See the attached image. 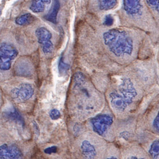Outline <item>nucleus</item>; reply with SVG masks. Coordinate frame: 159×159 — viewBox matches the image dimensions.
<instances>
[{
	"mask_svg": "<svg viewBox=\"0 0 159 159\" xmlns=\"http://www.w3.org/2000/svg\"><path fill=\"white\" fill-rule=\"evenodd\" d=\"M57 151V147L56 146H52L48 147L44 150V152L47 154H52V153H55Z\"/></svg>",
	"mask_w": 159,
	"mask_h": 159,
	"instance_id": "obj_23",
	"label": "nucleus"
},
{
	"mask_svg": "<svg viewBox=\"0 0 159 159\" xmlns=\"http://www.w3.org/2000/svg\"><path fill=\"white\" fill-rule=\"evenodd\" d=\"M149 154L153 159H159V139L152 142L148 151Z\"/></svg>",
	"mask_w": 159,
	"mask_h": 159,
	"instance_id": "obj_16",
	"label": "nucleus"
},
{
	"mask_svg": "<svg viewBox=\"0 0 159 159\" xmlns=\"http://www.w3.org/2000/svg\"><path fill=\"white\" fill-rule=\"evenodd\" d=\"M105 45L117 57L130 55L134 49L132 37L125 31L111 29L103 34Z\"/></svg>",
	"mask_w": 159,
	"mask_h": 159,
	"instance_id": "obj_2",
	"label": "nucleus"
},
{
	"mask_svg": "<svg viewBox=\"0 0 159 159\" xmlns=\"http://www.w3.org/2000/svg\"><path fill=\"white\" fill-rule=\"evenodd\" d=\"M129 159H144L143 158H139V157H135V156H132Z\"/></svg>",
	"mask_w": 159,
	"mask_h": 159,
	"instance_id": "obj_26",
	"label": "nucleus"
},
{
	"mask_svg": "<svg viewBox=\"0 0 159 159\" xmlns=\"http://www.w3.org/2000/svg\"><path fill=\"white\" fill-rule=\"evenodd\" d=\"M114 24V18L112 16L108 15L106 16L103 20V25L106 26H111Z\"/></svg>",
	"mask_w": 159,
	"mask_h": 159,
	"instance_id": "obj_21",
	"label": "nucleus"
},
{
	"mask_svg": "<svg viewBox=\"0 0 159 159\" xmlns=\"http://www.w3.org/2000/svg\"><path fill=\"white\" fill-rule=\"evenodd\" d=\"M110 102L112 107L118 111H124L128 106L121 94L117 91H112L109 94Z\"/></svg>",
	"mask_w": 159,
	"mask_h": 159,
	"instance_id": "obj_11",
	"label": "nucleus"
},
{
	"mask_svg": "<svg viewBox=\"0 0 159 159\" xmlns=\"http://www.w3.org/2000/svg\"><path fill=\"white\" fill-rule=\"evenodd\" d=\"M34 20V16L29 13H26L20 15L16 19L15 22L19 25H28L31 24Z\"/></svg>",
	"mask_w": 159,
	"mask_h": 159,
	"instance_id": "obj_15",
	"label": "nucleus"
},
{
	"mask_svg": "<svg viewBox=\"0 0 159 159\" xmlns=\"http://www.w3.org/2000/svg\"><path fill=\"white\" fill-rule=\"evenodd\" d=\"M117 4V1H99V7L101 10H108L112 9Z\"/></svg>",
	"mask_w": 159,
	"mask_h": 159,
	"instance_id": "obj_17",
	"label": "nucleus"
},
{
	"mask_svg": "<svg viewBox=\"0 0 159 159\" xmlns=\"http://www.w3.org/2000/svg\"><path fill=\"white\" fill-rule=\"evenodd\" d=\"M49 117L53 120H56L60 119L61 117V114L60 111L57 109H53L49 112Z\"/></svg>",
	"mask_w": 159,
	"mask_h": 159,
	"instance_id": "obj_19",
	"label": "nucleus"
},
{
	"mask_svg": "<svg viewBox=\"0 0 159 159\" xmlns=\"http://www.w3.org/2000/svg\"><path fill=\"white\" fill-rule=\"evenodd\" d=\"M112 116L108 114H101L90 120L92 129L100 136H103L113 123Z\"/></svg>",
	"mask_w": 159,
	"mask_h": 159,
	"instance_id": "obj_5",
	"label": "nucleus"
},
{
	"mask_svg": "<svg viewBox=\"0 0 159 159\" xmlns=\"http://www.w3.org/2000/svg\"><path fill=\"white\" fill-rule=\"evenodd\" d=\"M51 1H33L29 9L34 13H42L45 11L46 4H49Z\"/></svg>",
	"mask_w": 159,
	"mask_h": 159,
	"instance_id": "obj_14",
	"label": "nucleus"
},
{
	"mask_svg": "<svg viewBox=\"0 0 159 159\" xmlns=\"http://www.w3.org/2000/svg\"><path fill=\"white\" fill-rule=\"evenodd\" d=\"M19 51L12 35L4 33L0 37V82L10 79L12 75V65Z\"/></svg>",
	"mask_w": 159,
	"mask_h": 159,
	"instance_id": "obj_1",
	"label": "nucleus"
},
{
	"mask_svg": "<svg viewBox=\"0 0 159 159\" xmlns=\"http://www.w3.org/2000/svg\"><path fill=\"white\" fill-rule=\"evenodd\" d=\"M1 11L0 10V15H1Z\"/></svg>",
	"mask_w": 159,
	"mask_h": 159,
	"instance_id": "obj_28",
	"label": "nucleus"
},
{
	"mask_svg": "<svg viewBox=\"0 0 159 159\" xmlns=\"http://www.w3.org/2000/svg\"><path fill=\"white\" fill-rule=\"evenodd\" d=\"M3 115L6 119L16 123L21 126L24 127L25 125L24 118L15 107L7 109L3 112Z\"/></svg>",
	"mask_w": 159,
	"mask_h": 159,
	"instance_id": "obj_10",
	"label": "nucleus"
},
{
	"mask_svg": "<svg viewBox=\"0 0 159 159\" xmlns=\"http://www.w3.org/2000/svg\"><path fill=\"white\" fill-rule=\"evenodd\" d=\"M120 137L123 138L124 139H126V140L129 139V137H130V134L129 133V132H126V131L121 132L120 134Z\"/></svg>",
	"mask_w": 159,
	"mask_h": 159,
	"instance_id": "obj_25",
	"label": "nucleus"
},
{
	"mask_svg": "<svg viewBox=\"0 0 159 159\" xmlns=\"http://www.w3.org/2000/svg\"><path fill=\"white\" fill-rule=\"evenodd\" d=\"M124 9L131 16H139L141 15L142 6L139 1H124Z\"/></svg>",
	"mask_w": 159,
	"mask_h": 159,
	"instance_id": "obj_9",
	"label": "nucleus"
},
{
	"mask_svg": "<svg viewBox=\"0 0 159 159\" xmlns=\"http://www.w3.org/2000/svg\"><path fill=\"white\" fill-rule=\"evenodd\" d=\"M107 159H118L117 158H116V157H109V158H108Z\"/></svg>",
	"mask_w": 159,
	"mask_h": 159,
	"instance_id": "obj_27",
	"label": "nucleus"
},
{
	"mask_svg": "<svg viewBox=\"0 0 159 159\" xmlns=\"http://www.w3.org/2000/svg\"><path fill=\"white\" fill-rule=\"evenodd\" d=\"M153 127L157 132L159 133V111L153 121Z\"/></svg>",
	"mask_w": 159,
	"mask_h": 159,
	"instance_id": "obj_22",
	"label": "nucleus"
},
{
	"mask_svg": "<svg viewBox=\"0 0 159 159\" xmlns=\"http://www.w3.org/2000/svg\"><path fill=\"white\" fill-rule=\"evenodd\" d=\"M35 36L38 43L45 55L51 54L54 50V44L52 41V34L45 27H39L35 30Z\"/></svg>",
	"mask_w": 159,
	"mask_h": 159,
	"instance_id": "obj_4",
	"label": "nucleus"
},
{
	"mask_svg": "<svg viewBox=\"0 0 159 159\" xmlns=\"http://www.w3.org/2000/svg\"><path fill=\"white\" fill-rule=\"evenodd\" d=\"M22 154L16 145L3 144L0 146V159H21Z\"/></svg>",
	"mask_w": 159,
	"mask_h": 159,
	"instance_id": "obj_8",
	"label": "nucleus"
},
{
	"mask_svg": "<svg viewBox=\"0 0 159 159\" xmlns=\"http://www.w3.org/2000/svg\"><path fill=\"white\" fill-rule=\"evenodd\" d=\"M119 91L127 105L133 102L138 93L133 83L129 78L123 80L119 85Z\"/></svg>",
	"mask_w": 159,
	"mask_h": 159,
	"instance_id": "obj_7",
	"label": "nucleus"
},
{
	"mask_svg": "<svg viewBox=\"0 0 159 159\" xmlns=\"http://www.w3.org/2000/svg\"><path fill=\"white\" fill-rule=\"evenodd\" d=\"M81 148L84 159H96L97 156L96 148L89 141H83L82 143Z\"/></svg>",
	"mask_w": 159,
	"mask_h": 159,
	"instance_id": "obj_12",
	"label": "nucleus"
},
{
	"mask_svg": "<svg viewBox=\"0 0 159 159\" xmlns=\"http://www.w3.org/2000/svg\"><path fill=\"white\" fill-rule=\"evenodd\" d=\"M33 126L35 134L37 136H39L40 135V129L38 124L36 121H34L33 122Z\"/></svg>",
	"mask_w": 159,
	"mask_h": 159,
	"instance_id": "obj_24",
	"label": "nucleus"
},
{
	"mask_svg": "<svg viewBox=\"0 0 159 159\" xmlns=\"http://www.w3.org/2000/svg\"><path fill=\"white\" fill-rule=\"evenodd\" d=\"M60 4L59 1H55L53 3L52 7L49 10V12L44 16L46 20L51 22L52 24H57V15L60 9Z\"/></svg>",
	"mask_w": 159,
	"mask_h": 159,
	"instance_id": "obj_13",
	"label": "nucleus"
},
{
	"mask_svg": "<svg viewBox=\"0 0 159 159\" xmlns=\"http://www.w3.org/2000/svg\"><path fill=\"white\" fill-rule=\"evenodd\" d=\"M147 2L153 10L159 13V1H147Z\"/></svg>",
	"mask_w": 159,
	"mask_h": 159,
	"instance_id": "obj_20",
	"label": "nucleus"
},
{
	"mask_svg": "<svg viewBox=\"0 0 159 159\" xmlns=\"http://www.w3.org/2000/svg\"><path fill=\"white\" fill-rule=\"evenodd\" d=\"M70 66L68 64L66 63L64 61L63 58L62 57L60 58L58 62V72L61 75H64L70 69Z\"/></svg>",
	"mask_w": 159,
	"mask_h": 159,
	"instance_id": "obj_18",
	"label": "nucleus"
},
{
	"mask_svg": "<svg viewBox=\"0 0 159 159\" xmlns=\"http://www.w3.org/2000/svg\"><path fill=\"white\" fill-rule=\"evenodd\" d=\"M33 65L27 58L22 57L17 60L13 67V73L17 76L28 78L33 74Z\"/></svg>",
	"mask_w": 159,
	"mask_h": 159,
	"instance_id": "obj_6",
	"label": "nucleus"
},
{
	"mask_svg": "<svg viewBox=\"0 0 159 159\" xmlns=\"http://www.w3.org/2000/svg\"><path fill=\"white\" fill-rule=\"evenodd\" d=\"M34 93V87L27 82L19 83L10 90V95L12 99L18 102H24L30 99Z\"/></svg>",
	"mask_w": 159,
	"mask_h": 159,
	"instance_id": "obj_3",
	"label": "nucleus"
}]
</instances>
